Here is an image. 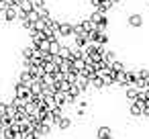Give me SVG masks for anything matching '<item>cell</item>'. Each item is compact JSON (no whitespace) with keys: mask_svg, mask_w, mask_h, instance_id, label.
<instances>
[{"mask_svg":"<svg viewBox=\"0 0 149 139\" xmlns=\"http://www.w3.org/2000/svg\"><path fill=\"white\" fill-rule=\"evenodd\" d=\"M110 137H112L110 127H100L98 129V139H110Z\"/></svg>","mask_w":149,"mask_h":139,"instance_id":"obj_1","label":"cell"},{"mask_svg":"<svg viewBox=\"0 0 149 139\" xmlns=\"http://www.w3.org/2000/svg\"><path fill=\"white\" fill-rule=\"evenodd\" d=\"M57 125H59V129H63V131H65V129H68V127L72 125V121H70L68 117H61V119L57 121Z\"/></svg>","mask_w":149,"mask_h":139,"instance_id":"obj_2","label":"cell"}]
</instances>
